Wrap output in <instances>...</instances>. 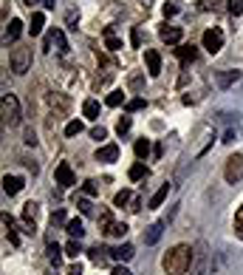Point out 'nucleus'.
Returning <instances> with one entry per match:
<instances>
[{"mask_svg": "<svg viewBox=\"0 0 243 275\" xmlns=\"http://www.w3.org/2000/svg\"><path fill=\"white\" fill-rule=\"evenodd\" d=\"M54 176H57V182H60V185H65V187L77 185V176H74V170H71L68 162H60V165H57V170H54Z\"/></svg>", "mask_w": 243, "mask_h": 275, "instance_id": "6e6552de", "label": "nucleus"}, {"mask_svg": "<svg viewBox=\"0 0 243 275\" xmlns=\"http://www.w3.org/2000/svg\"><path fill=\"white\" fill-rule=\"evenodd\" d=\"M144 62H147L150 77H158V74H161V54H158L156 48H147V51H144Z\"/></svg>", "mask_w": 243, "mask_h": 275, "instance_id": "9d476101", "label": "nucleus"}, {"mask_svg": "<svg viewBox=\"0 0 243 275\" xmlns=\"http://www.w3.org/2000/svg\"><path fill=\"white\" fill-rule=\"evenodd\" d=\"M167 193H170V185H161L156 193H153V199H150V207H153V210H156V207H161V204H164V199H167Z\"/></svg>", "mask_w": 243, "mask_h": 275, "instance_id": "aec40b11", "label": "nucleus"}, {"mask_svg": "<svg viewBox=\"0 0 243 275\" xmlns=\"http://www.w3.org/2000/svg\"><path fill=\"white\" fill-rule=\"evenodd\" d=\"M158 239H161V222H156V224H150V227H147L144 244H158Z\"/></svg>", "mask_w": 243, "mask_h": 275, "instance_id": "4be33fe9", "label": "nucleus"}, {"mask_svg": "<svg viewBox=\"0 0 243 275\" xmlns=\"http://www.w3.org/2000/svg\"><path fill=\"white\" fill-rule=\"evenodd\" d=\"M147 105V102H144V97H136V99H127V102H124V108H127V111H141V108Z\"/></svg>", "mask_w": 243, "mask_h": 275, "instance_id": "2f4dec72", "label": "nucleus"}, {"mask_svg": "<svg viewBox=\"0 0 243 275\" xmlns=\"http://www.w3.org/2000/svg\"><path fill=\"white\" fill-rule=\"evenodd\" d=\"M65 230H68L71 239H82V236H85V230H82V222H79V219H71V222H65Z\"/></svg>", "mask_w": 243, "mask_h": 275, "instance_id": "412c9836", "label": "nucleus"}, {"mask_svg": "<svg viewBox=\"0 0 243 275\" xmlns=\"http://www.w3.org/2000/svg\"><path fill=\"white\" fill-rule=\"evenodd\" d=\"M192 264V247L190 244H175L173 250H167L164 258H161V267H164L167 275H184Z\"/></svg>", "mask_w": 243, "mask_h": 275, "instance_id": "f257e3e1", "label": "nucleus"}, {"mask_svg": "<svg viewBox=\"0 0 243 275\" xmlns=\"http://www.w3.org/2000/svg\"><path fill=\"white\" fill-rule=\"evenodd\" d=\"M111 275H133L130 270H127V267H113V273Z\"/></svg>", "mask_w": 243, "mask_h": 275, "instance_id": "a19ab883", "label": "nucleus"}, {"mask_svg": "<svg viewBox=\"0 0 243 275\" xmlns=\"http://www.w3.org/2000/svg\"><path fill=\"white\" fill-rule=\"evenodd\" d=\"M133 199H136V196H133L130 190H119V193H116V199H113V204H116V207H127V210H130Z\"/></svg>", "mask_w": 243, "mask_h": 275, "instance_id": "6ab92c4d", "label": "nucleus"}, {"mask_svg": "<svg viewBox=\"0 0 243 275\" xmlns=\"http://www.w3.org/2000/svg\"><path fill=\"white\" fill-rule=\"evenodd\" d=\"M68 275H82V264H74V267L68 270Z\"/></svg>", "mask_w": 243, "mask_h": 275, "instance_id": "c03bdc74", "label": "nucleus"}, {"mask_svg": "<svg viewBox=\"0 0 243 275\" xmlns=\"http://www.w3.org/2000/svg\"><path fill=\"white\" fill-rule=\"evenodd\" d=\"M201 45H204L209 54H218L221 48H224V31H221V28H215V26L207 28V31H204V37H201Z\"/></svg>", "mask_w": 243, "mask_h": 275, "instance_id": "39448f33", "label": "nucleus"}, {"mask_svg": "<svg viewBox=\"0 0 243 275\" xmlns=\"http://www.w3.org/2000/svg\"><path fill=\"white\" fill-rule=\"evenodd\" d=\"M241 80V71H238V68H224V71H218L215 74V82H218V88H232L235 82Z\"/></svg>", "mask_w": 243, "mask_h": 275, "instance_id": "1a4fd4ad", "label": "nucleus"}, {"mask_svg": "<svg viewBox=\"0 0 243 275\" xmlns=\"http://www.w3.org/2000/svg\"><path fill=\"white\" fill-rule=\"evenodd\" d=\"M124 233H127V224H119V222H116V224L111 227V233H108V236H124Z\"/></svg>", "mask_w": 243, "mask_h": 275, "instance_id": "4c0bfd02", "label": "nucleus"}, {"mask_svg": "<svg viewBox=\"0 0 243 275\" xmlns=\"http://www.w3.org/2000/svg\"><path fill=\"white\" fill-rule=\"evenodd\" d=\"M105 45H108L111 51H119V48H122V40L113 34V28H105Z\"/></svg>", "mask_w": 243, "mask_h": 275, "instance_id": "b1692460", "label": "nucleus"}, {"mask_svg": "<svg viewBox=\"0 0 243 275\" xmlns=\"http://www.w3.org/2000/svg\"><path fill=\"white\" fill-rule=\"evenodd\" d=\"M175 57H178V60L181 62H192L195 60V57H198V51H195V45H178V48H175Z\"/></svg>", "mask_w": 243, "mask_h": 275, "instance_id": "dca6fc26", "label": "nucleus"}, {"mask_svg": "<svg viewBox=\"0 0 243 275\" xmlns=\"http://www.w3.org/2000/svg\"><path fill=\"white\" fill-rule=\"evenodd\" d=\"M226 9H229V14H243V0H226Z\"/></svg>", "mask_w": 243, "mask_h": 275, "instance_id": "72a5a7b5", "label": "nucleus"}, {"mask_svg": "<svg viewBox=\"0 0 243 275\" xmlns=\"http://www.w3.org/2000/svg\"><path fill=\"white\" fill-rule=\"evenodd\" d=\"M175 11H178V6H175V3H170V6H164V14H167V17H173Z\"/></svg>", "mask_w": 243, "mask_h": 275, "instance_id": "79ce46f5", "label": "nucleus"}, {"mask_svg": "<svg viewBox=\"0 0 243 275\" xmlns=\"http://www.w3.org/2000/svg\"><path fill=\"white\" fill-rule=\"evenodd\" d=\"M198 9L201 11H209V9L215 11L218 9V0H198Z\"/></svg>", "mask_w": 243, "mask_h": 275, "instance_id": "c9c22d12", "label": "nucleus"}, {"mask_svg": "<svg viewBox=\"0 0 243 275\" xmlns=\"http://www.w3.org/2000/svg\"><path fill=\"white\" fill-rule=\"evenodd\" d=\"M23 34V20H9V26H6V43H14L17 37Z\"/></svg>", "mask_w": 243, "mask_h": 275, "instance_id": "2eb2a0df", "label": "nucleus"}, {"mask_svg": "<svg viewBox=\"0 0 243 275\" xmlns=\"http://www.w3.org/2000/svg\"><path fill=\"white\" fill-rule=\"evenodd\" d=\"M99 224H102V233L108 236V233H111V227L116 224V222H113V216H111V210H105V213L99 216Z\"/></svg>", "mask_w": 243, "mask_h": 275, "instance_id": "bb28decb", "label": "nucleus"}, {"mask_svg": "<svg viewBox=\"0 0 243 275\" xmlns=\"http://www.w3.org/2000/svg\"><path fill=\"white\" fill-rule=\"evenodd\" d=\"M105 102H108L111 108H119V105H124V94H122V91H113L111 97L105 99Z\"/></svg>", "mask_w": 243, "mask_h": 275, "instance_id": "7c9ffc66", "label": "nucleus"}, {"mask_svg": "<svg viewBox=\"0 0 243 275\" xmlns=\"http://www.w3.org/2000/svg\"><path fill=\"white\" fill-rule=\"evenodd\" d=\"M23 142H26V145H37V139H34V133H31V131H26V139H23Z\"/></svg>", "mask_w": 243, "mask_h": 275, "instance_id": "37998d69", "label": "nucleus"}, {"mask_svg": "<svg viewBox=\"0 0 243 275\" xmlns=\"http://www.w3.org/2000/svg\"><path fill=\"white\" fill-rule=\"evenodd\" d=\"M54 3H57V0H43V6H45V9H54Z\"/></svg>", "mask_w": 243, "mask_h": 275, "instance_id": "49530a36", "label": "nucleus"}, {"mask_svg": "<svg viewBox=\"0 0 243 275\" xmlns=\"http://www.w3.org/2000/svg\"><path fill=\"white\" fill-rule=\"evenodd\" d=\"M0 116H3V125H17L20 122V102L14 94H3L0 99Z\"/></svg>", "mask_w": 243, "mask_h": 275, "instance_id": "7ed1b4c3", "label": "nucleus"}, {"mask_svg": "<svg viewBox=\"0 0 243 275\" xmlns=\"http://www.w3.org/2000/svg\"><path fill=\"white\" fill-rule=\"evenodd\" d=\"M147 153H150V139H139V142H136V156H139V159H147Z\"/></svg>", "mask_w": 243, "mask_h": 275, "instance_id": "c85d7f7f", "label": "nucleus"}, {"mask_svg": "<svg viewBox=\"0 0 243 275\" xmlns=\"http://www.w3.org/2000/svg\"><path fill=\"white\" fill-rule=\"evenodd\" d=\"M133 256H136V250L130 244H119V247L111 250V258H116V261H130Z\"/></svg>", "mask_w": 243, "mask_h": 275, "instance_id": "4468645a", "label": "nucleus"}, {"mask_svg": "<svg viewBox=\"0 0 243 275\" xmlns=\"http://www.w3.org/2000/svg\"><path fill=\"white\" fill-rule=\"evenodd\" d=\"M105 136H108V131H105L102 125H96L94 131H91V139H96V142H99V139H105Z\"/></svg>", "mask_w": 243, "mask_h": 275, "instance_id": "e433bc0d", "label": "nucleus"}, {"mask_svg": "<svg viewBox=\"0 0 243 275\" xmlns=\"http://www.w3.org/2000/svg\"><path fill=\"white\" fill-rule=\"evenodd\" d=\"M43 26H45V14H43V11H34V14H31V26H28L31 37L43 34Z\"/></svg>", "mask_w": 243, "mask_h": 275, "instance_id": "f3484780", "label": "nucleus"}, {"mask_svg": "<svg viewBox=\"0 0 243 275\" xmlns=\"http://www.w3.org/2000/svg\"><path fill=\"white\" fill-rule=\"evenodd\" d=\"M9 65H11V71L17 74H26L28 68H31V48L28 45H17V48H11L9 54Z\"/></svg>", "mask_w": 243, "mask_h": 275, "instance_id": "f03ea898", "label": "nucleus"}, {"mask_svg": "<svg viewBox=\"0 0 243 275\" xmlns=\"http://www.w3.org/2000/svg\"><path fill=\"white\" fill-rule=\"evenodd\" d=\"M130 85L133 88H141V77H130Z\"/></svg>", "mask_w": 243, "mask_h": 275, "instance_id": "a18cd8bd", "label": "nucleus"}, {"mask_svg": "<svg viewBox=\"0 0 243 275\" xmlns=\"http://www.w3.org/2000/svg\"><path fill=\"white\" fill-rule=\"evenodd\" d=\"M82 114H85V119H99V102L96 99H85L82 102Z\"/></svg>", "mask_w": 243, "mask_h": 275, "instance_id": "a211bd4d", "label": "nucleus"}, {"mask_svg": "<svg viewBox=\"0 0 243 275\" xmlns=\"http://www.w3.org/2000/svg\"><path fill=\"white\" fill-rule=\"evenodd\" d=\"M79 253H82V247H79V239H74V241H68V244H65V256L77 258Z\"/></svg>", "mask_w": 243, "mask_h": 275, "instance_id": "473e14b6", "label": "nucleus"}, {"mask_svg": "<svg viewBox=\"0 0 243 275\" xmlns=\"http://www.w3.org/2000/svg\"><path fill=\"white\" fill-rule=\"evenodd\" d=\"M45 253H48V261H51L54 267L60 264V258H62V250L57 247V244H54V241H48V250H45Z\"/></svg>", "mask_w": 243, "mask_h": 275, "instance_id": "a878e982", "label": "nucleus"}, {"mask_svg": "<svg viewBox=\"0 0 243 275\" xmlns=\"http://www.w3.org/2000/svg\"><path fill=\"white\" fill-rule=\"evenodd\" d=\"M127 176H130L133 182H139V179H144V176H147V168H144L141 162H136V165H133V168L127 170Z\"/></svg>", "mask_w": 243, "mask_h": 275, "instance_id": "393cba45", "label": "nucleus"}, {"mask_svg": "<svg viewBox=\"0 0 243 275\" xmlns=\"http://www.w3.org/2000/svg\"><path fill=\"white\" fill-rule=\"evenodd\" d=\"M23 3H26V6H34V3H37V0H23Z\"/></svg>", "mask_w": 243, "mask_h": 275, "instance_id": "de8ad7c7", "label": "nucleus"}, {"mask_svg": "<svg viewBox=\"0 0 243 275\" xmlns=\"http://www.w3.org/2000/svg\"><path fill=\"white\" fill-rule=\"evenodd\" d=\"M232 227H235V236L238 239H243V207L235 213V222H232Z\"/></svg>", "mask_w": 243, "mask_h": 275, "instance_id": "c756f323", "label": "nucleus"}, {"mask_svg": "<svg viewBox=\"0 0 243 275\" xmlns=\"http://www.w3.org/2000/svg\"><path fill=\"white\" fill-rule=\"evenodd\" d=\"M34 219H37V204L26 202L23 204V227H26V233H34Z\"/></svg>", "mask_w": 243, "mask_h": 275, "instance_id": "f8f14e48", "label": "nucleus"}, {"mask_svg": "<svg viewBox=\"0 0 243 275\" xmlns=\"http://www.w3.org/2000/svg\"><path fill=\"white\" fill-rule=\"evenodd\" d=\"M127 131H130V116H122L119 125H116V133H119V136H124Z\"/></svg>", "mask_w": 243, "mask_h": 275, "instance_id": "f704fd0d", "label": "nucleus"}, {"mask_svg": "<svg viewBox=\"0 0 243 275\" xmlns=\"http://www.w3.org/2000/svg\"><path fill=\"white\" fill-rule=\"evenodd\" d=\"M82 190H85L88 196H96V193H99V187H96V182H85V185H82Z\"/></svg>", "mask_w": 243, "mask_h": 275, "instance_id": "58836bf2", "label": "nucleus"}, {"mask_svg": "<svg viewBox=\"0 0 243 275\" xmlns=\"http://www.w3.org/2000/svg\"><path fill=\"white\" fill-rule=\"evenodd\" d=\"M54 48H57V51H65V48H68L65 34H62L60 28H54V31H48V34H45V51H54Z\"/></svg>", "mask_w": 243, "mask_h": 275, "instance_id": "423d86ee", "label": "nucleus"}, {"mask_svg": "<svg viewBox=\"0 0 243 275\" xmlns=\"http://www.w3.org/2000/svg\"><path fill=\"white\" fill-rule=\"evenodd\" d=\"M108 253H111V250H105V247H94V250H88V258H91L94 264H105V261H108Z\"/></svg>", "mask_w": 243, "mask_h": 275, "instance_id": "5701e85b", "label": "nucleus"}, {"mask_svg": "<svg viewBox=\"0 0 243 275\" xmlns=\"http://www.w3.org/2000/svg\"><path fill=\"white\" fill-rule=\"evenodd\" d=\"M119 159V145L111 142V145H102L99 151H96V162H116Z\"/></svg>", "mask_w": 243, "mask_h": 275, "instance_id": "9b49d317", "label": "nucleus"}, {"mask_svg": "<svg viewBox=\"0 0 243 275\" xmlns=\"http://www.w3.org/2000/svg\"><path fill=\"white\" fill-rule=\"evenodd\" d=\"M20 190H23V179H20V176H9V173H6V176H3V193H6V196H17Z\"/></svg>", "mask_w": 243, "mask_h": 275, "instance_id": "ddd939ff", "label": "nucleus"}, {"mask_svg": "<svg viewBox=\"0 0 243 275\" xmlns=\"http://www.w3.org/2000/svg\"><path fill=\"white\" fill-rule=\"evenodd\" d=\"M224 179L229 185H238L243 182V153H235L226 159V168H224Z\"/></svg>", "mask_w": 243, "mask_h": 275, "instance_id": "20e7f679", "label": "nucleus"}, {"mask_svg": "<svg viewBox=\"0 0 243 275\" xmlns=\"http://www.w3.org/2000/svg\"><path fill=\"white\" fill-rule=\"evenodd\" d=\"M77 207H79V210H82V213H91V210H94V207H91V202H85V199H79V202H77Z\"/></svg>", "mask_w": 243, "mask_h": 275, "instance_id": "ea45409f", "label": "nucleus"}, {"mask_svg": "<svg viewBox=\"0 0 243 275\" xmlns=\"http://www.w3.org/2000/svg\"><path fill=\"white\" fill-rule=\"evenodd\" d=\"M82 128H85V125L79 122V119H71V122L65 125V136H77V133H82Z\"/></svg>", "mask_w": 243, "mask_h": 275, "instance_id": "cd10ccee", "label": "nucleus"}, {"mask_svg": "<svg viewBox=\"0 0 243 275\" xmlns=\"http://www.w3.org/2000/svg\"><path fill=\"white\" fill-rule=\"evenodd\" d=\"M158 37H161L167 45H178L184 40V28L181 26H164L161 31H158Z\"/></svg>", "mask_w": 243, "mask_h": 275, "instance_id": "0eeeda50", "label": "nucleus"}]
</instances>
